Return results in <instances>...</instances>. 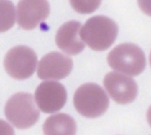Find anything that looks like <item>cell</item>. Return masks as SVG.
<instances>
[{"mask_svg": "<svg viewBox=\"0 0 151 135\" xmlns=\"http://www.w3.org/2000/svg\"><path fill=\"white\" fill-rule=\"evenodd\" d=\"M72 8L81 14H90L101 4L102 0H69Z\"/></svg>", "mask_w": 151, "mask_h": 135, "instance_id": "cell-13", "label": "cell"}, {"mask_svg": "<svg viewBox=\"0 0 151 135\" xmlns=\"http://www.w3.org/2000/svg\"><path fill=\"white\" fill-rule=\"evenodd\" d=\"M81 24L69 21L63 24L57 31L55 43L58 47L68 55L79 54L85 48V43L80 36Z\"/></svg>", "mask_w": 151, "mask_h": 135, "instance_id": "cell-10", "label": "cell"}, {"mask_svg": "<svg viewBox=\"0 0 151 135\" xmlns=\"http://www.w3.org/2000/svg\"><path fill=\"white\" fill-rule=\"evenodd\" d=\"M43 132L44 135H75L76 123L69 115L55 114L46 120Z\"/></svg>", "mask_w": 151, "mask_h": 135, "instance_id": "cell-11", "label": "cell"}, {"mask_svg": "<svg viewBox=\"0 0 151 135\" xmlns=\"http://www.w3.org/2000/svg\"><path fill=\"white\" fill-rule=\"evenodd\" d=\"M67 99L65 87L57 81H44L39 84L35 92L37 106L44 113L52 114L60 111Z\"/></svg>", "mask_w": 151, "mask_h": 135, "instance_id": "cell-6", "label": "cell"}, {"mask_svg": "<svg viewBox=\"0 0 151 135\" xmlns=\"http://www.w3.org/2000/svg\"><path fill=\"white\" fill-rule=\"evenodd\" d=\"M74 105L78 113L88 118L103 115L109 106V99L106 92L96 84H86L76 90Z\"/></svg>", "mask_w": 151, "mask_h": 135, "instance_id": "cell-4", "label": "cell"}, {"mask_svg": "<svg viewBox=\"0 0 151 135\" xmlns=\"http://www.w3.org/2000/svg\"><path fill=\"white\" fill-rule=\"evenodd\" d=\"M16 22V9L10 0H0V32L9 30Z\"/></svg>", "mask_w": 151, "mask_h": 135, "instance_id": "cell-12", "label": "cell"}, {"mask_svg": "<svg viewBox=\"0 0 151 135\" xmlns=\"http://www.w3.org/2000/svg\"><path fill=\"white\" fill-rule=\"evenodd\" d=\"M4 113L7 121L19 129L32 127L40 116L33 97L27 92H17L11 96L5 104Z\"/></svg>", "mask_w": 151, "mask_h": 135, "instance_id": "cell-2", "label": "cell"}, {"mask_svg": "<svg viewBox=\"0 0 151 135\" xmlns=\"http://www.w3.org/2000/svg\"><path fill=\"white\" fill-rule=\"evenodd\" d=\"M37 56L26 46H16L6 54L4 66L7 73L16 80H25L33 75L37 65Z\"/></svg>", "mask_w": 151, "mask_h": 135, "instance_id": "cell-5", "label": "cell"}, {"mask_svg": "<svg viewBox=\"0 0 151 135\" xmlns=\"http://www.w3.org/2000/svg\"><path fill=\"white\" fill-rule=\"evenodd\" d=\"M50 13L47 0H20L17 5L18 25L24 30H32L46 20Z\"/></svg>", "mask_w": 151, "mask_h": 135, "instance_id": "cell-8", "label": "cell"}, {"mask_svg": "<svg viewBox=\"0 0 151 135\" xmlns=\"http://www.w3.org/2000/svg\"><path fill=\"white\" fill-rule=\"evenodd\" d=\"M103 85L109 96L119 104H128L134 101L138 87L133 78L116 72L106 74Z\"/></svg>", "mask_w": 151, "mask_h": 135, "instance_id": "cell-7", "label": "cell"}, {"mask_svg": "<svg viewBox=\"0 0 151 135\" xmlns=\"http://www.w3.org/2000/svg\"><path fill=\"white\" fill-rule=\"evenodd\" d=\"M107 61L112 69L129 76H137L146 66L143 51L131 43H124L114 48L108 55Z\"/></svg>", "mask_w": 151, "mask_h": 135, "instance_id": "cell-3", "label": "cell"}, {"mask_svg": "<svg viewBox=\"0 0 151 135\" xmlns=\"http://www.w3.org/2000/svg\"><path fill=\"white\" fill-rule=\"evenodd\" d=\"M72 68L71 58L59 52H52L40 60L37 75L42 80H60L67 77Z\"/></svg>", "mask_w": 151, "mask_h": 135, "instance_id": "cell-9", "label": "cell"}, {"mask_svg": "<svg viewBox=\"0 0 151 135\" xmlns=\"http://www.w3.org/2000/svg\"><path fill=\"white\" fill-rule=\"evenodd\" d=\"M118 26L107 16L90 18L80 30V36L91 50L103 51L109 49L116 40Z\"/></svg>", "mask_w": 151, "mask_h": 135, "instance_id": "cell-1", "label": "cell"}, {"mask_svg": "<svg viewBox=\"0 0 151 135\" xmlns=\"http://www.w3.org/2000/svg\"><path fill=\"white\" fill-rule=\"evenodd\" d=\"M0 135H15L13 127L3 120H0Z\"/></svg>", "mask_w": 151, "mask_h": 135, "instance_id": "cell-14", "label": "cell"}]
</instances>
